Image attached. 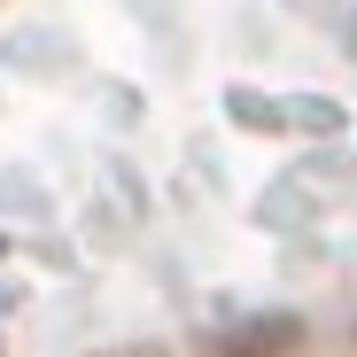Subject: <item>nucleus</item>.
<instances>
[{"label":"nucleus","instance_id":"obj_1","mask_svg":"<svg viewBox=\"0 0 357 357\" xmlns=\"http://www.w3.org/2000/svg\"><path fill=\"white\" fill-rule=\"evenodd\" d=\"M109 357H163V349H109Z\"/></svg>","mask_w":357,"mask_h":357}]
</instances>
